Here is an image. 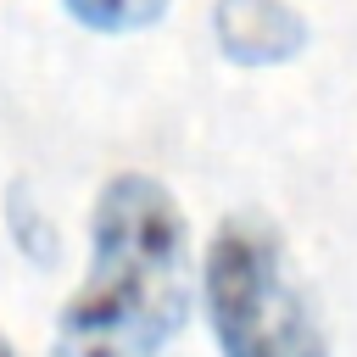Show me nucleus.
Here are the masks:
<instances>
[{
    "mask_svg": "<svg viewBox=\"0 0 357 357\" xmlns=\"http://www.w3.org/2000/svg\"><path fill=\"white\" fill-rule=\"evenodd\" d=\"M190 229L173 190L117 173L89 212V268L56 312V357H162L190 318Z\"/></svg>",
    "mask_w": 357,
    "mask_h": 357,
    "instance_id": "1",
    "label": "nucleus"
},
{
    "mask_svg": "<svg viewBox=\"0 0 357 357\" xmlns=\"http://www.w3.org/2000/svg\"><path fill=\"white\" fill-rule=\"evenodd\" d=\"M201 307L218 357H329L324 318L279 229L257 212H234L212 229L201 257Z\"/></svg>",
    "mask_w": 357,
    "mask_h": 357,
    "instance_id": "2",
    "label": "nucleus"
},
{
    "mask_svg": "<svg viewBox=\"0 0 357 357\" xmlns=\"http://www.w3.org/2000/svg\"><path fill=\"white\" fill-rule=\"evenodd\" d=\"M212 39L234 67H284L312 45V28L290 0H212Z\"/></svg>",
    "mask_w": 357,
    "mask_h": 357,
    "instance_id": "3",
    "label": "nucleus"
},
{
    "mask_svg": "<svg viewBox=\"0 0 357 357\" xmlns=\"http://www.w3.org/2000/svg\"><path fill=\"white\" fill-rule=\"evenodd\" d=\"M61 6L89 33H139V28L162 22L173 0H61Z\"/></svg>",
    "mask_w": 357,
    "mask_h": 357,
    "instance_id": "4",
    "label": "nucleus"
},
{
    "mask_svg": "<svg viewBox=\"0 0 357 357\" xmlns=\"http://www.w3.org/2000/svg\"><path fill=\"white\" fill-rule=\"evenodd\" d=\"M0 357H17V351H11V340H6V335H0Z\"/></svg>",
    "mask_w": 357,
    "mask_h": 357,
    "instance_id": "5",
    "label": "nucleus"
}]
</instances>
